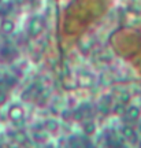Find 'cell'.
Returning a JSON list of instances; mask_svg holds the SVG:
<instances>
[{"mask_svg":"<svg viewBox=\"0 0 141 148\" xmlns=\"http://www.w3.org/2000/svg\"><path fill=\"white\" fill-rule=\"evenodd\" d=\"M111 107H112L111 96L110 95H104V96H101V97L99 99V103H97V106H96V110L99 111L100 114L107 115V114L111 111Z\"/></svg>","mask_w":141,"mask_h":148,"instance_id":"277c9868","label":"cell"},{"mask_svg":"<svg viewBox=\"0 0 141 148\" xmlns=\"http://www.w3.org/2000/svg\"><path fill=\"white\" fill-rule=\"evenodd\" d=\"M60 116H62L63 121H70V119H73V111L70 108H63L60 111Z\"/></svg>","mask_w":141,"mask_h":148,"instance_id":"9a60e30c","label":"cell"},{"mask_svg":"<svg viewBox=\"0 0 141 148\" xmlns=\"http://www.w3.org/2000/svg\"><path fill=\"white\" fill-rule=\"evenodd\" d=\"M97 132V125H96V122L93 119H90V118H86L82 121V133H84L85 136H93L94 133Z\"/></svg>","mask_w":141,"mask_h":148,"instance_id":"8992f818","label":"cell"},{"mask_svg":"<svg viewBox=\"0 0 141 148\" xmlns=\"http://www.w3.org/2000/svg\"><path fill=\"white\" fill-rule=\"evenodd\" d=\"M42 29H44V21L40 15H33L29 19V23H27V34L31 38H36L42 33Z\"/></svg>","mask_w":141,"mask_h":148,"instance_id":"6da1fadb","label":"cell"},{"mask_svg":"<svg viewBox=\"0 0 141 148\" xmlns=\"http://www.w3.org/2000/svg\"><path fill=\"white\" fill-rule=\"evenodd\" d=\"M5 101H7V93H5L4 90L0 89V106H1V104H4Z\"/></svg>","mask_w":141,"mask_h":148,"instance_id":"2e32d148","label":"cell"},{"mask_svg":"<svg viewBox=\"0 0 141 148\" xmlns=\"http://www.w3.org/2000/svg\"><path fill=\"white\" fill-rule=\"evenodd\" d=\"M130 99H131V96L127 90H122L119 93V96H118V101L123 103V104H127V103L130 101Z\"/></svg>","mask_w":141,"mask_h":148,"instance_id":"5bb4252c","label":"cell"},{"mask_svg":"<svg viewBox=\"0 0 141 148\" xmlns=\"http://www.w3.org/2000/svg\"><path fill=\"white\" fill-rule=\"evenodd\" d=\"M14 140H15L18 144H25L29 140V137H27V134L23 130H16V132H14Z\"/></svg>","mask_w":141,"mask_h":148,"instance_id":"8fae6325","label":"cell"},{"mask_svg":"<svg viewBox=\"0 0 141 148\" xmlns=\"http://www.w3.org/2000/svg\"><path fill=\"white\" fill-rule=\"evenodd\" d=\"M1 4H3V0H0V5H1Z\"/></svg>","mask_w":141,"mask_h":148,"instance_id":"d6986e66","label":"cell"},{"mask_svg":"<svg viewBox=\"0 0 141 148\" xmlns=\"http://www.w3.org/2000/svg\"><path fill=\"white\" fill-rule=\"evenodd\" d=\"M44 130L51 136H55V134H57L59 133V130H60V123H59V121L57 119H55V118H48L47 121L44 122Z\"/></svg>","mask_w":141,"mask_h":148,"instance_id":"5b68a950","label":"cell"},{"mask_svg":"<svg viewBox=\"0 0 141 148\" xmlns=\"http://www.w3.org/2000/svg\"><path fill=\"white\" fill-rule=\"evenodd\" d=\"M94 82V75L89 71H82L79 74V84L82 86H92Z\"/></svg>","mask_w":141,"mask_h":148,"instance_id":"9c48e42d","label":"cell"},{"mask_svg":"<svg viewBox=\"0 0 141 148\" xmlns=\"http://www.w3.org/2000/svg\"><path fill=\"white\" fill-rule=\"evenodd\" d=\"M73 111V119L74 121H84V119H86V114H85V111H84V108L81 106H78V107H75L74 110H71Z\"/></svg>","mask_w":141,"mask_h":148,"instance_id":"30bf717a","label":"cell"},{"mask_svg":"<svg viewBox=\"0 0 141 148\" xmlns=\"http://www.w3.org/2000/svg\"><path fill=\"white\" fill-rule=\"evenodd\" d=\"M125 115L131 121H137V119H140L141 116V108L138 106H136V104H129L125 110Z\"/></svg>","mask_w":141,"mask_h":148,"instance_id":"ba28073f","label":"cell"},{"mask_svg":"<svg viewBox=\"0 0 141 148\" xmlns=\"http://www.w3.org/2000/svg\"><path fill=\"white\" fill-rule=\"evenodd\" d=\"M27 1H30V3H31V1H34V0H27Z\"/></svg>","mask_w":141,"mask_h":148,"instance_id":"ffe728a7","label":"cell"},{"mask_svg":"<svg viewBox=\"0 0 141 148\" xmlns=\"http://www.w3.org/2000/svg\"><path fill=\"white\" fill-rule=\"evenodd\" d=\"M12 7H14L12 3H7V4L3 3V4L0 5V16H3V18H4V16H8V14L12 11Z\"/></svg>","mask_w":141,"mask_h":148,"instance_id":"4fadbf2b","label":"cell"},{"mask_svg":"<svg viewBox=\"0 0 141 148\" xmlns=\"http://www.w3.org/2000/svg\"><path fill=\"white\" fill-rule=\"evenodd\" d=\"M125 110H126V104L120 103V101H116L115 104H112V111L116 115H125Z\"/></svg>","mask_w":141,"mask_h":148,"instance_id":"7c38bea8","label":"cell"},{"mask_svg":"<svg viewBox=\"0 0 141 148\" xmlns=\"http://www.w3.org/2000/svg\"><path fill=\"white\" fill-rule=\"evenodd\" d=\"M137 147L141 148V140H138V143H137Z\"/></svg>","mask_w":141,"mask_h":148,"instance_id":"ac0fdd59","label":"cell"},{"mask_svg":"<svg viewBox=\"0 0 141 148\" xmlns=\"http://www.w3.org/2000/svg\"><path fill=\"white\" fill-rule=\"evenodd\" d=\"M7 116L10 118V121H12L14 123H19L23 122L25 119V110L23 107H21L19 104H11L7 110Z\"/></svg>","mask_w":141,"mask_h":148,"instance_id":"3957f363","label":"cell"},{"mask_svg":"<svg viewBox=\"0 0 141 148\" xmlns=\"http://www.w3.org/2000/svg\"><path fill=\"white\" fill-rule=\"evenodd\" d=\"M120 136H122V138L125 140L126 143L131 144V145H136L138 143V140H140L138 132L133 126H129V125H123L120 127Z\"/></svg>","mask_w":141,"mask_h":148,"instance_id":"7a4b0ae2","label":"cell"},{"mask_svg":"<svg viewBox=\"0 0 141 148\" xmlns=\"http://www.w3.org/2000/svg\"><path fill=\"white\" fill-rule=\"evenodd\" d=\"M137 132H138V134H141V121H140V123H138V127H137Z\"/></svg>","mask_w":141,"mask_h":148,"instance_id":"e0dca14e","label":"cell"},{"mask_svg":"<svg viewBox=\"0 0 141 148\" xmlns=\"http://www.w3.org/2000/svg\"><path fill=\"white\" fill-rule=\"evenodd\" d=\"M0 30L5 34H11V33H14L15 30V22L10 19L8 16H4L1 22H0Z\"/></svg>","mask_w":141,"mask_h":148,"instance_id":"52a82bcc","label":"cell"}]
</instances>
